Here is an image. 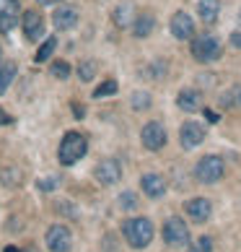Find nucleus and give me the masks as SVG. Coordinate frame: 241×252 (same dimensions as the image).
<instances>
[{"mask_svg":"<svg viewBox=\"0 0 241 252\" xmlns=\"http://www.w3.org/2000/svg\"><path fill=\"white\" fill-rule=\"evenodd\" d=\"M119 234H122V239L127 242V247L145 250L153 242V237H156V226H153V221L148 216H133V219L122 221Z\"/></svg>","mask_w":241,"mask_h":252,"instance_id":"obj_1","label":"nucleus"},{"mask_svg":"<svg viewBox=\"0 0 241 252\" xmlns=\"http://www.w3.org/2000/svg\"><path fill=\"white\" fill-rule=\"evenodd\" d=\"M189 55L200 65H213L223 58V42L215 34H194L189 39Z\"/></svg>","mask_w":241,"mask_h":252,"instance_id":"obj_2","label":"nucleus"},{"mask_svg":"<svg viewBox=\"0 0 241 252\" xmlns=\"http://www.w3.org/2000/svg\"><path fill=\"white\" fill-rule=\"evenodd\" d=\"M86 154H88V138L83 133L70 130V133L62 135V141L57 146V161L62 166H76Z\"/></svg>","mask_w":241,"mask_h":252,"instance_id":"obj_3","label":"nucleus"},{"mask_svg":"<svg viewBox=\"0 0 241 252\" xmlns=\"http://www.w3.org/2000/svg\"><path fill=\"white\" fill-rule=\"evenodd\" d=\"M226 177V161L218 154H205L192 166V180L197 185H215Z\"/></svg>","mask_w":241,"mask_h":252,"instance_id":"obj_4","label":"nucleus"},{"mask_svg":"<svg viewBox=\"0 0 241 252\" xmlns=\"http://www.w3.org/2000/svg\"><path fill=\"white\" fill-rule=\"evenodd\" d=\"M161 239H163V245L171 247V250L187 247L189 239H192L187 221H184L182 216H169V219L163 221V226H161Z\"/></svg>","mask_w":241,"mask_h":252,"instance_id":"obj_5","label":"nucleus"},{"mask_svg":"<svg viewBox=\"0 0 241 252\" xmlns=\"http://www.w3.org/2000/svg\"><path fill=\"white\" fill-rule=\"evenodd\" d=\"M140 143L145 151L151 154H159L166 148V143H169V133H166V125L159 123V120H151V123H145L143 130H140Z\"/></svg>","mask_w":241,"mask_h":252,"instance_id":"obj_6","label":"nucleus"},{"mask_svg":"<svg viewBox=\"0 0 241 252\" xmlns=\"http://www.w3.org/2000/svg\"><path fill=\"white\" fill-rule=\"evenodd\" d=\"M94 180L101 188H114V185H119V180H122V164H119V158L107 156V158H101V161H96Z\"/></svg>","mask_w":241,"mask_h":252,"instance_id":"obj_7","label":"nucleus"},{"mask_svg":"<svg viewBox=\"0 0 241 252\" xmlns=\"http://www.w3.org/2000/svg\"><path fill=\"white\" fill-rule=\"evenodd\" d=\"M44 245L50 252H70L73 250V231L65 223H52L44 231Z\"/></svg>","mask_w":241,"mask_h":252,"instance_id":"obj_8","label":"nucleus"},{"mask_svg":"<svg viewBox=\"0 0 241 252\" xmlns=\"http://www.w3.org/2000/svg\"><path fill=\"white\" fill-rule=\"evenodd\" d=\"M205 135H208L205 125L197 123V120H187V123H182V127H179V146L184 151H194L197 146H202Z\"/></svg>","mask_w":241,"mask_h":252,"instance_id":"obj_9","label":"nucleus"},{"mask_svg":"<svg viewBox=\"0 0 241 252\" xmlns=\"http://www.w3.org/2000/svg\"><path fill=\"white\" fill-rule=\"evenodd\" d=\"M169 32L174 39L179 42H189L194 34H197V26H194V18L187 13V11H177L171 18H169Z\"/></svg>","mask_w":241,"mask_h":252,"instance_id":"obj_10","label":"nucleus"},{"mask_svg":"<svg viewBox=\"0 0 241 252\" xmlns=\"http://www.w3.org/2000/svg\"><path fill=\"white\" fill-rule=\"evenodd\" d=\"M78 21H80V11H78V5H73V3L57 5L52 11V26H54V32H73L78 26Z\"/></svg>","mask_w":241,"mask_h":252,"instance_id":"obj_11","label":"nucleus"},{"mask_svg":"<svg viewBox=\"0 0 241 252\" xmlns=\"http://www.w3.org/2000/svg\"><path fill=\"white\" fill-rule=\"evenodd\" d=\"M140 192L148 200H161L166 192H169V182L161 172H145L140 177Z\"/></svg>","mask_w":241,"mask_h":252,"instance_id":"obj_12","label":"nucleus"},{"mask_svg":"<svg viewBox=\"0 0 241 252\" xmlns=\"http://www.w3.org/2000/svg\"><path fill=\"white\" fill-rule=\"evenodd\" d=\"M18 21H21V26H24V36H26L29 42H39L42 36H44V29H47V26H44V18H42V13L36 11V8H29V11H24Z\"/></svg>","mask_w":241,"mask_h":252,"instance_id":"obj_13","label":"nucleus"},{"mask_svg":"<svg viewBox=\"0 0 241 252\" xmlns=\"http://www.w3.org/2000/svg\"><path fill=\"white\" fill-rule=\"evenodd\" d=\"M202 107H205V94H202L197 86L179 89V94H177V109L187 112V115H194V112H200Z\"/></svg>","mask_w":241,"mask_h":252,"instance_id":"obj_14","label":"nucleus"},{"mask_svg":"<svg viewBox=\"0 0 241 252\" xmlns=\"http://www.w3.org/2000/svg\"><path fill=\"white\" fill-rule=\"evenodd\" d=\"M184 216L192 223H208L213 216V203L208 198H189L184 200Z\"/></svg>","mask_w":241,"mask_h":252,"instance_id":"obj_15","label":"nucleus"},{"mask_svg":"<svg viewBox=\"0 0 241 252\" xmlns=\"http://www.w3.org/2000/svg\"><path fill=\"white\" fill-rule=\"evenodd\" d=\"M156 32V16L153 13H135L133 24H130V34L135 39H148Z\"/></svg>","mask_w":241,"mask_h":252,"instance_id":"obj_16","label":"nucleus"},{"mask_svg":"<svg viewBox=\"0 0 241 252\" xmlns=\"http://www.w3.org/2000/svg\"><path fill=\"white\" fill-rule=\"evenodd\" d=\"M133 18H135V5L127 3V0H125V3H117L112 8V24H114V29H119V32L130 29Z\"/></svg>","mask_w":241,"mask_h":252,"instance_id":"obj_17","label":"nucleus"},{"mask_svg":"<svg viewBox=\"0 0 241 252\" xmlns=\"http://www.w3.org/2000/svg\"><path fill=\"white\" fill-rule=\"evenodd\" d=\"M218 109L223 112H241V83H234L231 89L218 94Z\"/></svg>","mask_w":241,"mask_h":252,"instance_id":"obj_18","label":"nucleus"},{"mask_svg":"<svg viewBox=\"0 0 241 252\" xmlns=\"http://www.w3.org/2000/svg\"><path fill=\"white\" fill-rule=\"evenodd\" d=\"M197 18L205 26H213L220 18V0H197Z\"/></svg>","mask_w":241,"mask_h":252,"instance_id":"obj_19","label":"nucleus"},{"mask_svg":"<svg viewBox=\"0 0 241 252\" xmlns=\"http://www.w3.org/2000/svg\"><path fill=\"white\" fill-rule=\"evenodd\" d=\"M16 76H18V65L16 63H11V60L0 63V96L11 89V83L16 81Z\"/></svg>","mask_w":241,"mask_h":252,"instance_id":"obj_20","label":"nucleus"},{"mask_svg":"<svg viewBox=\"0 0 241 252\" xmlns=\"http://www.w3.org/2000/svg\"><path fill=\"white\" fill-rule=\"evenodd\" d=\"M145 78H151V81H163L166 76H169V60H163V58H156L145 65Z\"/></svg>","mask_w":241,"mask_h":252,"instance_id":"obj_21","label":"nucleus"},{"mask_svg":"<svg viewBox=\"0 0 241 252\" xmlns=\"http://www.w3.org/2000/svg\"><path fill=\"white\" fill-rule=\"evenodd\" d=\"M153 107V94L145 89H137L133 91V96H130V109L133 112H148Z\"/></svg>","mask_w":241,"mask_h":252,"instance_id":"obj_22","label":"nucleus"},{"mask_svg":"<svg viewBox=\"0 0 241 252\" xmlns=\"http://www.w3.org/2000/svg\"><path fill=\"white\" fill-rule=\"evenodd\" d=\"M73 70H76V76H78L83 83H91V81L96 78V73H99V63L91 60V58H86V60H80Z\"/></svg>","mask_w":241,"mask_h":252,"instance_id":"obj_23","label":"nucleus"},{"mask_svg":"<svg viewBox=\"0 0 241 252\" xmlns=\"http://www.w3.org/2000/svg\"><path fill=\"white\" fill-rule=\"evenodd\" d=\"M18 18H21V13H16L0 3V34H11L18 26Z\"/></svg>","mask_w":241,"mask_h":252,"instance_id":"obj_24","label":"nucleus"},{"mask_svg":"<svg viewBox=\"0 0 241 252\" xmlns=\"http://www.w3.org/2000/svg\"><path fill=\"white\" fill-rule=\"evenodd\" d=\"M54 50H57V36H47V39L39 44V50L34 52V63H50Z\"/></svg>","mask_w":241,"mask_h":252,"instance_id":"obj_25","label":"nucleus"},{"mask_svg":"<svg viewBox=\"0 0 241 252\" xmlns=\"http://www.w3.org/2000/svg\"><path fill=\"white\" fill-rule=\"evenodd\" d=\"M117 205H119V211H125V213H135L140 208V198H137V192H133V190H122L117 198Z\"/></svg>","mask_w":241,"mask_h":252,"instance_id":"obj_26","label":"nucleus"},{"mask_svg":"<svg viewBox=\"0 0 241 252\" xmlns=\"http://www.w3.org/2000/svg\"><path fill=\"white\" fill-rule=\"evenodd\" d=\"M21 182H24V172L18 169V166H3V169H0V185H5V188H18Z\"/></svg>","mask_w":241,"mask_h":252,"instance_id":"obj_27","label":"nucleus"},{"mask_svg":"<svg viewBox=\"0 0 241 252\" xmlns=\"http://www.w3.org/2000/svg\"><path fill=\"white\" fill-rule=\"evenodd\" d=\"M52 211L57 213L60 219H70V221H76V219L80 216L78 205L73 203V200H54V205H52Z\"/></svg>","mask_w":241,"mask_h":252,"instance_id":"obj_28","label":"nucleus"},{"mask_svg":"<svg viewBox=\"0 0 241 252\" xmlns=\"http://www.w3.org/2000/svg\"><path fill=\"white\" fill-rule=\"evenodd\" d=\"M73 73V65L68 60H50V76H54L57 81H68Z\"/></svg>","mask_w":241,"mask_h":252,"instance_id":"obj_29","label":"nucleus"},{"mask_svg":"<svg viewBox=\"0 0 241 252\" xmlns=\"http://www.w3.org/2000/svg\"><path fill=\"white\" fill-rule=\"evenodd\" d=\"M119 91V86H117V81L114 78H109V81H104V83H99V89H94V99H107V96H114Z\"/></svg>","mask_w":241,"mask_h":252,"instance_id":"obj_30","label":"nucleus"},{"mask_svg":"<svg viewBox=\"0 0 241 252\" xmlns=\"http://www.w3.org/2000/svg\"><path fill=\"white\" fill-rule=\"evenodd\" d=\"M187 252H213V239H210L208 234H202V237H197V239H189Z\"/></svg>","mask_w":241,"mask_h":252,"instance_id":"obj_31","label":"nucleus"},{"mask_svg":"<svg viewBox=\"0 0 241 252\" xmlns=\"http://www.w3.org/2000/svg\"><path fill=\"white\" fill-rule=\"evenodd\" d=\"M101 250L104 252H117V237L112 234V231H107V234L101 237Z\"/></svg>","mask_w":241,"mask_h":252,"instance_id":"obj_32","label":"nucleus"},{"mask_svg":"<svg viewBox=\"0 0 241 252\" xmlns=\"http://www.w3.org/2000/svg\"><path fill=\"white\" fill-rule=\"evenodd\" d=\"M36 188H39L42 192H54V188H57V180H54V177H47V180H39V182H36Z\"/></svg>","mask_w":241,"mask_h":252,"instance_id":"obj_33","label":"nucleus"},{"mask_svg":"<svg viewBox=\"0 0 241 252\" xmlns=\"http://www.w3.org/2000/svg\"><path fill=\"white\" fill-rule=\"evenodd\" d=\"M228 44H231L234 50H239V52H241V29H234V32H231V36H228Z\"/></svg>","mask_w":241,"mask_h":252,"instance_id":"obj_34","label":"nucleus"},{"mask_svg":"<svg viewBox=\"0 0 241 252\" xmlns=\"http://www.w3.org/2000/svg\"><path fill=\"white\" fill-rule=\"evenodd\" d=\"M70 109H73V117H76V120H83V117H86V107H83L80 101H73Z\"/></svg>","mask_w":241,"mask_h":252,"instance_id":"obj_35","label":"nucleus"},{"mask_svg":"<svg viewBox=\"0 0 241 252\" xmlns=\"http://www.w3.org/2000/svg\"><path fill=\"white\" fill-rule=\"evenodd\" d=\"M5 125H13V117L8 115V109L0 107V127H5Z\"/></svg>","mask_w":241,"mask_h":252,"instance_id":"obj_36","label":"nucleus"},{"mask_svg":"<svg viewBox=\"0 0 241 252\" xmlns=\"http://www.w3.org/2000/svg\"><path fill=\"white\" fill-rule=\"evenodd\" d=\"M200 112H205V120H208V123H218V112H213V109H200Z\"/></svg>","mask_w":241,"mask_h":252,"instance_id":"obj_37","label":"nucleus"},{"mask_svg":"<svg viewBox=\"0 0 241 252\" xmlns=\"http://www.w3.org/2000/svg\"><path fill=\"white\" fill-rule=\"evenodd\" d=\"M8 226H11V231H21V219H11Z\"/></svg>","mask_w":241,"mask_h":252,"instance_id":"obj_38","label":"nucleus"},{"mask_svg":"<svg viewBox=\"0 0 241 252\" xmlns=\"http://www.w3.org/2000/svg\"><path fill=\"white\" fill-rule=\"evenodd\" d=\"M36 3H39V5H44V8H50V5H60L62 0H36Z\"/></svg>","mask_w":241,"mask_h":252,"instance_id":"obj_39","label":"nucleus"},{"mask_svg":"<svg viewBox=\"0 0 241 252\" xmlns=\"http://www.w3.org/2000/svg\"><path fill=\"white\" fill-rule=\"evenodd\" d=\"M3 252H21V250H18V247H13V245H8V247H5Z\"/></svg>","mask_w":241,"mask_h":252,"instance_id":"obj_40","label":"nucleus"},{"mask_svg":"<svg viewBox=\"0 0 241 252\" xmlns=\"http://www.w3.org/2000/svg\"><path fill=\"white\" fill-rule=\"evenodd\" d=\"M0 58H3V47H0Z\"/></svg>","mask_w":241,"mask_h":252,"instance_id":"obj_41","label":"nucleus"}]
</instances>
